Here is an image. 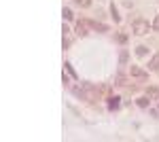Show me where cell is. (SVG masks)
I'll return each instance as SVG.
<instances>
[{
	"instance_id": "cell-4",
	"label": "cell",
	"mask_w": 159,
	"mask_h": 142,
	"mask_svg": "<svg viewBox=\"0 0 159 142\" xmlns=\"http://www.w3.org/2000/svg\"><path fill=\"white\" fill-rule=\"evenodd\" d=\"M129 72H132V76H136V79H147V70H142L140 66H132Z\"/></svg>"
},
{
	"instance_id": "cell-2",
	"label": "cell",
	"mask_w": 159,
	"mask_h": 142,
	"mask_svg": "<svg viewBox=\"0 0 159 142\" xmlns=\"http://www.w3.org/2000/svg\"><path fill=\"white\" fill-rule=\"evenodd\" d=\"M148 28H153V25H148V21H144V19H136L134 25H132L134 34H138V36H144L148 32Z\"/></svg>"
},
{
	"instance_id": "cell-10",
	"label": "cell",
	"mask_w": 159,
	"mask_h": 142,
	"mask_svg": "<svg viewBox=\"0 0 159 142\" xmlns=\"http://www.w3.org/2000/svg\"><path fill=\"white\" fill-rule=\"evenodd\" d=\"M148 102H151V98H148V95H147V98H138V106H140V108H147Z\"/></svg>"
},
{
	"instance_id": "cell-9",
	"label": "cell",
	"mask_w": 159,
	"mask_h": 142,
	"mask_svg": "<svg viewBox=\"0 0 159 142\" xmlns=\"http://www.w3.org/2000/svg\"><path fill=\"white\" fill-rule=\"evenodd\" d=\"M91 28H93V30H98V32H106V25L100 24V21H91Z\"/></svg>"
},
{
	"instance_id": "cell-6",
	"label": "cell",
	"mask_w": 159,
	"mask_h": 142,
	"mask_svg": "<svg viewBox=\"0 0 159 142\" xmlns=\"http://www.w3.org/2000/svg\"><path fill=\"white\" fill-rule=\"evenodd\" d=\"M119 100H121V98H108V108H110V110H115V108H119V104H121Z\"/></svg>"
},
{
	"instance_id": "cell-17",
	"label": "cell",
	"mask_w": 159,
	"mask_h": 142,
	"mask_svg": "<svg viewBox=\"0 0 159 142\" xmlns=\"http://www.w3.org/2000/svg\"><path fill=\"white\" fill-rule=\"evenodd\" d=\"M119 43H127V36H125V34H119Z\"/></svg>"
},
{
	"instance_id": "cell-8",
	"label": "cell",
	"mask_w": 159,
	"mask_h": 142,
	"mask_svg": "<svg viewBox=\"0 0 159 142\" xmlns=\"http://www.w3.org/2000/svg\"><path fill=\"white\" fill-rule=\"evenodd\" d=\"M147 53H148V49L144 47V45H140V47H136V55H138V57H144Z\"/></svg>"
},
{
	"instance_id": "cell-3",
	"label": "cell",
	"mask_w": 159,
	"mask_h": 142,
	"mask_svg": "<svg viewBox=\"0 0 159 142\" xmlns=\"http://www.w3.org/2000/svg\"><path fill=\"white\" fill-rule=\"evenodd\" d=\"M89 21H85V19H81V21H76V28H74V32H76V36H87V28H89Z\"/></svg>"
},
{
	"instance_id": "cell-1",
	"label": "cell",
	"mask_w": 159,
	"mask_h": 142,
	"mask_svg": "<svg viewBox=\"0 0 159 142\" xmlns=\"http://www.w3.org/2000/svg\"><path fill=\"white\" fill-rule=\"evenodd\" d=\"M81 98H83V100H87V102H96V100L100 98L98 87H93V85L85 83L83 87H81Z\"/></svg>"
},
{
	"instance_id": "cell-11",
	"label": "cell",
	"mask_w": 159,
	"mask_h": 142,
	"mask_svg": "<svg viewBox=\"0 0 159 142\" xmlns=\"http://www.w3.org/2000/svg\"><path fill=\"white\" fill-rule=\"evenodd\" d=\"M61 15H64V19H68V21H70V19H72L74 15H72V11H70V9H64V11H61Z\"/></svg>"
},
{
	"instance_id": "cell-14",
	"label": "cell",
	"mask_w": 159,
	"mask_h": 142,
	"mask_svg": "<svg viewBox=\"0 0 159 142\" xmlns=\"http://www.w3.org/2000/svg\"><path fill=\"white\" fill-rule=\"evenodd\" d=\"M110 17H112L115 21H119V19H121V17L117 15V9H115V7H110Z\"/></svg>"
},
{
	"instance_id": "cell-13",
	"label": "cell",
	"mask_w": 159,
	"mask_h": 142,
	"mask_svg": "<svg viewBox=\"0 0 159 142\" xmlns=\"http://www.w3.org/2000/svg\"><path fill=\"white\" fill-rule=\"evenodd\" d=\"M123 81H125V76H123V74H115V85H125Z\"/></svg>"
},
{
	"instance_id": "cell-7",
	"label": "cell",
	"mask_w": 159,
	"mask_h": 142,
	"mask_svg": "<svg viewBox=\"0 0 159 142\" xmlns=\"http://www.w3.org/2000/svg\"><path fill=\"white\" fill-rule=\"evenodd\" d=\"M147 95L151 98V100H157V95H159V89H157V87H148V89H147Z\"/></svg>"
},
{
	"instance_id": "cell-15",
	"label": "cell",
	"mask_w": 159,
	"mask_h": 142,
	"mask_svg": "<svg viewBox=\"0 0 159 142\" xmlns=\"http://www.w3.org/2000/svg\"><path fill=\"white\" fill-rule=\"evenodd\" d=\"M74 4H79V7H89L91 0H74Z\"/></svg>"
},
{
	"instance_id": "cell-5",
	"label": "cell",
	"mask_w": 159,
	"mask_h": 142,
	"mask_svg": "<svg viewBox=\"0 0 159 142\" xmlns=\"http://www.w3.org/2000/svg\"><path fill=\"white\" fill-rule=\"evenodd\" d=\"M148 68H151V70H159V53L153 55V59L148 62Z\"/></svg>"
},
{
	"instance_id": "cell-16",
	"label": "cell",
	"mask_w": 159,
	"mask_h": 142,
	"mask_svg": "<svg viewBox=\"0 0 159 142\" xmlns=\"http://www.w3.org/2000/svg\"><path fill=\"white\" fill-rule=\"evenodd\" d=\"M153 30H157V32H159V15L155 17V21H153Z\"/></svg>"
},
{
	"instance_id": "cell-12",
	"label": "cell",
	"mask_w": 159,
	"mask_h": 142,
	"mask_svg": "<svg viewBox=\"0 0 159 142\" xmlns=\"http://www.w3.org/2000/svg\"><path fill=\"white\" fill-rule=\"evenodd\" d=\"M127 57H129V53H127V51L123 49V51H121V55H119V62H121V64H125V62H127Z\"/></svg>"
}]
</instances>
